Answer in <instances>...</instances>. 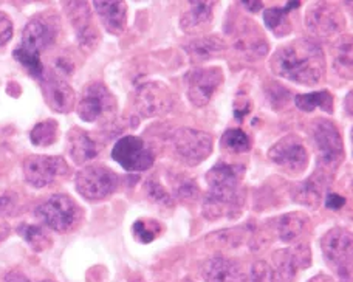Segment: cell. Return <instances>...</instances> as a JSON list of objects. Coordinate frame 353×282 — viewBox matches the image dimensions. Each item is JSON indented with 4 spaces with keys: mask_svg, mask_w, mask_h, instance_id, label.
Listing matches in <instances>:
<instances>
[{
    "mask_svg": "<svg viewBox=\"0 0 353 282\" xmlns=\"http://www.w3.org/2000/svg\"><path fill=\"white\" fill-rule=\"evenodd\" d=\"M271 70L277 77L302 85L318 84L325 74V56L310 39H294L271 56Z\"/></svg>",
    "mask_w": 353,
    "mask_h": 282,
    "instance_id": "cell-1",
    "label": "cell"
},
{
    "mask_svg": "<svg viewBox=\"0 0 353 282\" xmlns=\"http://www.w3.org/2000/svg\"><path fill=\"white\" fill-rule=\"evenodd\" d=\"M245 168L241 165H228L220 161L206 174L210 192L203 202V214L206 219L216 221L220 217H232L242 206L241 183Z\"/></svg>",
    "mask_w": 353,
    "mask_h": 282,
    "instance_id": "cell-2",
    "label": "cell"
},
{
    "mask_svg": "<svg viewBox=\"0 0 353 282\" xmlns=\"http://www.w3.org/2000/svg\"><path fill=\"white\" fill-rule=\"evenodd\" d=\"M58 34L56 25L50 19L39 16L31 19L22 31V41L14 50V58L27 68L31 77L43 78L41 53L53 46Z\"/></svg>",
    "mask_w": 353,
    "mask_h": 282,
    "instance_id": "cell-3",
    "label": "cell"
},
{
    "mask_svg": "<svg viewBox=\"0 0 353 282\" xmlns=\"http://www.w3.org/2000/svg\"><path fill=\"white\" fill-rule=\"evenodd\" d=\"M327 264L339 279L349 281L352 276V234L345 228H332L321 241Z\"/></svg>",
    "mask_w": 353,
    "mask_h": 282,
    "instance_id": "cell-4",
    "label": "cell"
},
{
    "mask_svg": "<svg viewBox=\"0 0 353 282\" xmlns=\"http://www.w3.org/2000/svg\"><path fill=\"white\" fill-rule=\"evenodd\" d=\"M172 148L176 159L188 166H197L212 152V137L199 129L181 128L172 134Z\"/></svg>",
    "mask_w": 353,
    "mask_h": 282,
    "instance_id": "cell-5",
    "label": "cell"
},
{
    "mask_svg": "<svg viewBox=\"0 0 353 282\" xmlns=\"http://www.w3.org/2000/svg\"><path fill=\"white\" fill-rule=\"evenodd\" d=\"M74 185L84 199L99 202L117 191L118 175L103 165H90L77 174Z\"/></svg>",
    "mask_w": 353,
    "mask_h": 282,
    "instance_id": "cell-6",
    "label": "cell"
},
{
    "mask_svg": "<svg viewBox=\"0 0 353 282\" xmlns=\"http://www.w3.org/2000/svg\"><path fill=\"white\" fill-rule=\"evenodd\" d=\"M37 216L42 219L48 228L58 231V233H67L78 225L81 210L65 194H54L39 205Z\"/></svg>",
    "mask_w": 353,
    "mask_h": 282,
    "instance_id": "cell-7",
    "label": "cell"
},
{
    "mask_svg": "<svg viewBox=\"0 0 353 282\" xmlns=\"http://www.w3.org/2000/svg\"><path fill=\"white\" fill-rule=\"evenodd\" d=\"M312 139L318 152V161L324 169L335 171L344 157V143L335 124L318 120L312 129Z\"/></svg>",
    "mask_w": 353,
    "mask_h": 282,
    "instance_id": "cell-8",
    "label": "cell"
},
{
    "mask_svg": "<svg viewBox=\"0 0 353 282\" xmlns=\"http://www.w3.org/2000/svg\"><path fill=\"white\" fill-rule=\"evenodd\" d=\"M112 159L119 163L125 171L140 172L152 168L155 152L140 137L125 135L113 146Z\"/></svg>",
    "mask_w": 353,
    "mask_h": 282,
    "instance_id": "cell-9",
    "label": "cell"
},
{
    "mask_svg": "<svg viewBox=\"0 0 353 282\" xmlns=\"http://www.w3.org/2000/svg\"><path fill=\"white\" fill-rule=\"evenodd\" d=\"M77 109L81 120L97 123L115 114L117 101L103 83H92L85 85Z\"/></svg>",
    "mask_w": 353,
    "mask_h": 282,
    "instance_id": "cell-10",
    "label": "cell"
},
{
    "mask_svg": "<svg viewBox=\"0 0 353 282\" xmlns=\"http://www.w3.org/2000/svg\"><path fill=\"white\" fill-rule=\"evenodd\" d=\"M68 174V165L62 157L30 155L23 161L25 180L34 188H46Z\"/></svg>",
    "mask_w": 353,
    "mask_h": 282,
    "instance_id": "cell-11",
    "label": "cell"
},
{
    "mask_svg": "<svg viewBox=\"0 0 353 282\" xmlns=\"http://www.w3.org/2000/svg\"><path fill=\"white\" fill-rule=\"evenodd\" d=\"M268 159L288 174H302L308 165V152L298 135H287L268 150Z\"/></svg>",
    "mask_w": 353,
    "mask_h": 282,
    "instance_id": "cell-12",
    "label": "cell"
},
{
    "mask_svg": "<svg viewBox=\"0 0 353 282\" xmlns=\"http://www.w3.org/2000/svg\"><path fill=\"white\" fill-rule=\"evenodd\" d=\"M223 83V72L219 67H199L186 74L188 98L197 108L211 101L216 90Z\"/></svg>",
    "mask_w": 353,
    "mask_h": 282,
    "instance_id": "cell-13",
    "label": "cell"
},
{
    "mask_svg": "<svg viewBox=\"0 0 353 282\" xmlns=\"http://www.w3.org/2000/svg\"><path fill=\"white\" fill-rule=\"evenodd\" d=\"M305 25L313 36L329 39L341 33L345 27V19L336 5L314 3L307 11Z\"/></svg>",
    "mask_w": 353,
    "mask_h": 282,
    "instance_id": "cell-14",
    "label": "cell"
},
{
    "mask_svg": "<svg viewBox=\"0 0 353 282\" xmlns=\"http://www.w3.org/2000/svg\"><path fill=\"white\" fill-rule=\"evenodd\" d=\"M174 104V93L161 83H148L137 92V108L143 117L165 115L172 110Z\"/></svg>",
    "mask_w": 353,
    "mask_h": 282,
    "instance_id": "cell-15",
    "label": "cell"
},
{
    "mask_svg": "<svg viewBox=\"0 0 353 282\" xmlns=\"http://www.w3.org/2000/svg\"><path fill=\"white\" fill-rule=\"evenodd\" d=\"M273 267L276 282H290L296 273L310 265V248L308 245H296L294 248L277 250L273 254Z\"/></svg>",
    "mask_w": 353,
    "mask_h": 282,
    "instance_id": "cell-16",
    "label": "cell"
},
{
    "mask_svg": "<svg viewBox=\"0 0 353 282\" xmlns=\"http://www.w3.org/2000/svg\"><path fill=\"white\" fill-rule=\"evenodd\" d=\"M41 81L43 98H46L50 109L58 112V114H68L73 110L77 97H74L72 85L67 81L56 77H47Z\"/></svg>",
    "mask_w": 353,
    "mask_h": 282,
    "instance_id": "cell-17",
    "label": "cell"
},
{
    "mask_svg": "<svg viewBox=\"0 0 353 282\" xmlns=\"http://www.w3.org/2000/svg\"><path fill=\"white\" fill-rule=\"evenodd\" d=\"M201 278L205 282H247V274L242 265L223 256L208 259L201 265Z\"/></svg>",
    "mask_w": 353,
    "mask_h": 282,
    "instance_id": "cell-18",
    "label": "cell"
},
{
    "mask_svg": "<svg viewBox=\"0 0 353 282\" xmlns=\"http://www.w3.org/2000/svg\"><path fill=\"white\" fill-rule=\"evenodd\" d=\"M65 10L68 12V17H70L72 25L77 30L81 47L85 50H92L98 43L99 37L92 25V16L88 5L83 2L67 3Z\"/></svg>",
    "mask_w": 353,
    "mask_h": 282,
    "instance_id": "cell-19",
    "label": "cell"
},
{
    "mask_svg": "<svg viewBox=\"0 0 353 282\" xmlns=\"http://www.w3.org/2000/svg\"><path fill=\"white\" fill-rule=\"evenodd\" d=\"M93 8L109 33L121 34L125 30L128 5L124 2H94Z\"/></svg>",
    "mask_w": 353,
    "mask_h": 282,
    "instance_id": "cell-20",
    "label": "cell"
},
{
    "mask_svg": "<svg viewBox=\"0 0 353 282\" xmlns=\"http://www.w3.org/2000/svg\"><path fill=\"white\" fill-rule=\"evenodd\" d=\"M68 154L77 165H84V163L93 160L99 154V146L85 130L74 128L68 132Z\"/></svg>",
    "mask_w": 353,
    "mask_h": 282,
    "instance_id": "cell-21",
    "label": "cell"
},
{
    "mask_svg": "<svg viewBox=\"0 0 353 282\" xmlns=\"http://www.w3.org/2000/svg\"><path fill=\"white\" fill-rule=\"evenodd\" d=\"M327 183H329V180H327L325 174H313L310 179L293 186L292 196L294 202L310 206V208H316L324 197Z\"/></svg>",
    "mask_w": 353,
    "mask_h": 282,
    "instance_id": "cell-22",
    "label": "cell"
},
{
    "mask_svg": "<svg viewBox=\"0 0 353 282\" xmlns=\"http://www.w3.org/2000/svg\"><path fill=\"white\" fill-rule=\"evenodd\" d=\"M212 2H191L189 10L181 17V30L194 34L205 31L208 25L212 22Z\"/></svg>",
    "mask_w": 353,
    "mask_h": 282,
    "instance_id": "cell-23",
    "label": "cell"
},
{
    "mask_svg": "<svg viewBox=\"0 0 353 282\" xmlns=\"http://www.w3.org/2000/svg\"><path fill=\"white\" fill-rule=\"evenodd\" d=\"M308 223H310V219L304 212H287L277 221V236L282 242H294L299 236L304 234Z\"/></svg>",
    "mask_w": 353,
    "mask_h": 282,
    "instance_id": "cell-24",
    "label": "cell"
},
{
    "mask_svg": "<svg viewBox=\"0 0 353 282\" xmlns=\"http://www.w3.org/2000/svg\"><path fill=\"white\" fill-rule=\"evenodd\" d=\"M236 43L239 52H242L245 56H253V59L263 58L268 53L267 42L256 28H243Z\"/></svg>",
    "mask_w": 353,
    "mask_h": 282,
    "instance_id": "cell-25",
    "label": "cell"
},
{
    "mask_svg": "<svg viewBox=\"0 0 353 282\" xmlns=\"http://www.w3.org/2000/svg\"><path fill=\"white\" fill-rule=\"evenodd\" d=\"M294 104L304 112H312V110L319 108L330 114V112L333 110V97L327 90L305 93V95L296 97Z\"/></svg>",
    "mask_w": 353,
    "mask_h": 282,
    "instance_id": "cell-26",
    "label": "cell"
},
{
    "mask_svg": "<svg viewBox=\"0 0 353 282\" xmlns=\"http://www.w3.org/2000/svg\"><path fill=\"white\" fill-rule=\"evenodd\" d=\"M17 233L23 237V241L34 250V252H43L50 245H52V239H50L46 228H42L41 225H30L22 223L17 228Z\"/></svg>",
    "mask_w": 353,
    "mask_h": 282,
    "instance_id": "cell-27",
    "label": "cell"
},
{
    "mask_svg": "<svg viewBox=\"0 0 353 282\" xmlns=\"http://www.w3.org/2000/svg\"><path fill=\"white\" fill-rule=\"evenodd\" d=\"M223 48H225V42L222 39H219L217 36L197 39L188 47L189 54H191L192 58L197 59V61L211 59L212 56L219 54Z\"/></svg>",
    "mask_w": 353,
    "mask_h": 282,
    "instance_id": "cell-28",
    "label": "cell"
},
{
    "mask_svg": "<svg viewBox=\"0 0 353 282\" xmlns=\"http://www.w3.org/2000/svg\"><path fill=\"white\" fill-rule=\"evenodd\" d=\"M299 2H290L287 3L283 8H279V6H274V8H270L265 11L263 19H265V23H267V27L276 33L277 36H283V31L282 28L287 27V30H290V23H288V12L290 10L293 8H298Z\"/></svg>",
    "mask_w": 353,
    "mask_h": 282,
    "instance_id": "cell-29",
    "label": "cell"
},
{
    "mask_svg": "<svg viewBox=\"0 0 353 282\" xmlns=\"http://www.w3.org/2000/svg\"><path fill=\"white\" fill-rule=\"evenodd\" d=\"M30 139L34 146H50V144H53L56 139H58V123L54 120H46L36 124L33 130H31Z\"/></svg>",
    "mask_w": 353,
    "mask_h": 282,
    "instance_id": "cell-30",
    "label": "cell"
},
{
    "mask_svg": "<svg viewBox=\"0 0 353 282\" xmlns=\"http://www.w3.org/2000/svg\"><path fill=\"white\" fill-rule=\"evenodd\" d=\"M335 70L339 77L343 78H352V41L350 37L341 39V42L336 46V54H335Z\"/></svg>",
    "mask_w": 353,
    "mask_h": 282,
    "instance_id": "cell-31",
    "label": "cell"
},
{
    "mask_svg": "<svg viewBox=\"0 0 353 282\" xmlns=\"http://www.w3.org/2000/svg\"><path fill=\"white\" fill-rule=\"evenodd\" d=\"M222 144L225 149L234 154H243L248 152L251 149V140L250 137L243 132L242 129H230L226 130L222 137Z\"/></svg>",
    "mask_w": 353,
    "mask_h": 282,
    "instance_id": "cell-32",
    "label": "cell"
},
{
    "mask_svg": "<svg viewBox=\"0 0 353 282\" xmlns=\"http://www.w3.org/2000/svg\"><path fill=\"white\" fill-rule=\"evenodd\" d=\"M135 239L141 243H149L157 239V236L160 234V223L152 221V219H141L134 223L132 228Z\"/></svg>",
    "mask_w": 353,
    "mask_h": 282,
    "instance_id": "cell-33",
    "label": "cell"
},
{
    "mask_svg": "<svg viewBox=\"0 0 353 282\" xmlns=\"http://www.w3.org/2000/svg\"><path fill=\"white\" fill-rule=\"evenodd\" d=\"M148 196L155 203L165 205V206H172L171 194H169L160 183H157L155 180L148 181Z\"/></svg>",
    "mask_w": 353,
    "mask_h": 282,
    "instance_id": "cell-34",
    "label": "cell"
},
{
    "mask_svg": "<svg viewBox=\"0 0 353 282\" xmlns=\"http://www.w3.org/2000/svg\"><path fill=\"white\" fill-rule=\"evenodd\" d=\"M251 281L253 282H276L273 267L268 262L259 261L251 268Z\"/></svg>",
    "mask_w": 353,
    "mask_h": 282,
    "instance_id": "cell-35",
    "label": "cell"
},
{
    "mask_svg": "<svg viewBox=\"0 0 353 282\" xmlns=\"http://www.w3.org/2000/svg\"><path fill=\"white\" fill-rule=\"evenodd\" d=\"M12 37V22L11 19L0 11V46L8 43Z\"/></svg>",
    "mask_w": 353,
    "mask_h": 282,
    "instance_id": "cell-36",
    "label": "cell"
},
{
    "mask_svg": "<svg viewBox=\"0 0 353 282\" xmlns=\"http://www.w3.org/2000/svg\"><path fill=\"white\" fill-rule=\"evenodd\" d=\"M17 205V197L12 192H2L0 194V216L2 214H12Z\"/></svg>",
    "mask_w": 353,
    "mask_h": 282,
    "instance_id": "cell-37",
    "label": "cell"
},
{
    "mask_svg": "<svg viewBox=\"0 0 353 282\" xmlns=\"http://www.w3.org/2000/svg\"><path fill=\"white\" fill-rule=\"evenodd\" d=\"M344 203H345L344 197L338 196V194H330V196L327 197V206H329V208H332V210L341 208Z\"/></svg>",
    "mask_w": 353,
    "mask_h": 282,
    "instance_id": "cell-38",
    "label": "cell"
},
{
    "mask_svg": "<svg viewBox=\"0 0 353 282\" xmlns=\"http://www.w3.org/2000/svg\"><path fill=\"white\" fill-rule=\"evenodd\" d=\"M5 282H30L28 278L25 276L23 273H19V272H11L8 276L5 278Z\"/></svg>",
    "mask_w": 353,
    "mask_h": 282,
    "instance_id": "cell-39",
    "label": "cell"
},
{
    "mask_svg": "<svg viewBox=\"0 0 353 282\" xmlns=\"http://www.w3.org/2000/svg\"><path fill=\"white\" fill-rule=\"evenodd\" d=\"M8 234H10L8 223H6L3 219H0V242L5 241L6 237H8Z\"/></svg>",
    "mask_w": 353,
    "mask_h": 282,
    "instance_id": "cell-40",
    "label": "cell"
},
{
    "mask_svg": "<svg viewBox=\"0 0 353 282\" xmlns=\"http://www.w3.org/2000/svg\"><path fill=\"white\" fill-rule=\"evenodd\" d=\"M308 282H335V279L330 278L329 274L321 273V274H316V276H313Z\"/></svg>",
    "mask_w": 353,
    "mask_h": 282,
    "instance_id": "cell-41",
    "label": "cell"
},
{
    "mask_svg": "<svg viewBox=\"0 0 353 282\" xmlns=\"http://www.w3.org/2000/svg\"><path fill=\"white\" fill-rule=\"evenodd\" d=\"M243 6L245 8H248L250 11L253 12H257L259 10H262V2H243Z\"/></svg>",
    "mask_w": 353,
    "mask_h": 282,
    "instance_id": "cell-42",
    "label": "cell"
},
{
    "mask_svg": "<svg viewBox=\"0 0 353 282\" xmlns=\"http://www.w3.org/2000/svg\"><path fill=\"white\" fill-rule=\"evenodd\" d=\"M41 282H52V281H41Z\"/></svg>",
    "mask_w": 353,
    "mask_h": 282,
    "instance_id": "cell-43",
    "label": "cell"
}]
</instances>
